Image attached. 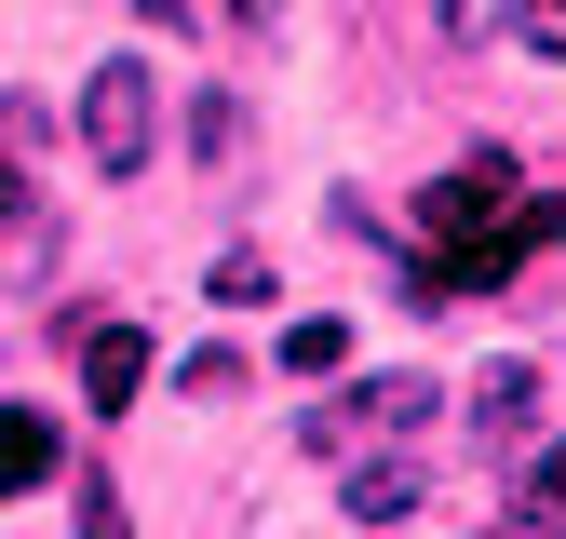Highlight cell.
<instances>
[{"instance_id":"6da1fadb","label":"cell","mask_w":566,"mask_h":539,"mask_svg":"<svg viewBox=\"0 0 566 539\" xmlns=\"http://www.w3.org/2000/svg\"><path fill=\"white\" fill-rule=\"evenodd\" d=\"M432 419H446V391L405 364V378H350V391H324L311 419H297V445H311V458H365V445H418Z\"/></svg>"},{"instance_id":"7a4b0ae2","label":"cell","mask_w":566,"mask_h":539,"mask_svg":"<svg viewBox=\"0 0 566 539\" xmlns=\"http://www.w3.org/2000/svg\"><path fill=\"white\" fill-rule=\"evenodd\" d=\"M526 230V176L513 162H459V176H432V189H418V243H513Z\"/></svg>"},{"instance_id":"3957f363","label":"cell","mask_w":566,"mask_h":539,"mask_svg":"<svg viewBox=\"0 0 566 539\" xmlns=\"http://www.w3.org/2000/svg\"><path fill=\"white\" fill-rule=\"evenodd\" d=\"M82 162L95 176H149V67H135V54H95V82H82Z\"/></svg>"},{"instance_id":"277c9868","label":"cell","mask_w":566,"mask_h":539,"mask_svg":"<svg viewBox=\"0 0 566 539\" xmlns=\"http://www.w3.org/2000/svg\"><path fill=\"white\" fill-rule=\"evenodd\" d=\"M337 499H350V526H418V499H432V472H418V445H365Z\"/></svg>"},{"instance_id":"5b68a950","label":"cell","mask_w":566,"mask_h":539,"mask_svg":"<svg viewBox=\"0 0 566 539\" xmlns=\"http://www.w3.org/2000/svg\"><path fill=\"white\" fill-rule=\"evenodd\" d=\"M82 391H95V419H122V404L149 391V324H95L82 337Z\"/></svg>"},{"instance_id":"8992f818","label":"cell","mask_w":566,"mask_h":539,"mask_svg":"<svg viewBox=\"0 0 566 539\" xmlns=\"http://www.w3.org/2000/svg\"><path fill=\"white\" fill-rule=\"evenodd\" d=\"M472 432L513 458V445L539 432V364H485V378H472Z\"/></svg>"},{"instance_id":"52a82bcc","label":"cell","mask_w":566,"mask_h":539,"mask_svg":"<svg viewBox=\"0 0 566 539\" xmlns=\"http://www.w3.org/2000/svg\"><path fill=\"white\" fill-rule=\"evenodd\" d=\"M54 419H41V404H0V499H28V486H54Z\"/></svg>"},{"instance_id":"ba28073f","label":"cell","mask_w":566,"mask_h":539,"mask_svg":"<svg viewBox=\"0 0 566 539\" xmlns=\"http://www.w3.org/2000/svg\"><path fill=\"white\" fill-rule=\"evenodd\" d=\"M350 364V324L337 310H297V324H283V378H337Z\"/></svg>"},{"instance_id":"9c48e42d","label":"cell","mask_w":566,"mask_h":539,"mask_svg":"<svg viewBox=\"0 0 566 539\" xmlns=\"http://www.w3.org/2000/svg\"><path fill=\"white\" fill-rule=\"evenodd\" d=\"M432 28L446 54H485V41H513V0H432Z\"/></svg>"},{"instance_id":"30bf717a","label":"cell","mask_w":566,"mask_h":539,"mask_svg":"<svg viewBox=\"0 0 566 539\" xmlns=\"http://www.w3.org/2000/svg\"><path fill=\"white\" fill-rule=\"evenodd\" d=\"M513 512H539V526H566V445H539V458H526V486H513Z\"/></svg>"},{"instance_id":"8fae6325","label":"cell","mask_w":566,"mask_h":539,"mask_svg":"<svg viewBox=\"0 0 566 539\" xmlns=\"http://www.w3.org/2000/svg\"><path fill=\"white\" fill-rule=\"evenodd\" d=\"M202 284H217V297H230V310H256V297H270V256H256V243H230V256H217V270H202Z\"/></svg>"},{"instance_id":"7c38bea8","label":"cell","mask_w":566,"mask_h":539,"mask_svg":"<svg viewBox=\"0 0 566 539\" xmlns=\"http://www.w3.org/2000/svg\"><path fill=\"white\" fill-rule=\"evenodd\" d=\"M176 378H189V391H202V404H217V391H243V378H256V364H243V351H217V337H202V351H189V364H176Z\"/></svg>"},{"instance_id":"4fadbf2b","label":"cell","mask_w":566,"mask_h":539,"mask_svg":"<svg viewBox=\"0 0 566 539\" xmlns=\"http://www.w3.org/2000/svg\"><path fill=\"white\" fill-rule=\"evenodd\" d=\"M513 41H526V54H553V67H566V0H513Z\"/></svg>"},{"instance_id":"5bb4252c","label":"cell","mask_w":566,"mask_h":539,"mask_svg":"<svg viewBox=\"0 0 566 539\" xmlns=\"http://www.w3.org/2000/svg\"><path fill=\"white\" fill-rule=\"evenodd\" d=\"M67 526H82V539H135V512H122V486H82V499H67Z\"/></svg>"},{"instance_id":"9a60e30c","label":"cell","mask_w":566,"mask_h":539,"mask_svg":"<svg viewBox=\"0 0 566 539\" xmlns=\"http://www.w3.org/2000/svg\"><path fill=\"white\" fill-rule=\"evenodd\" d=\"M0 230H28V176L14 162H0Z\"/></svg>"},{"instance_id":"2e32d148","label":"cell","mask_w":566,"mask_h":539,"mask_svg":"<svg viewBox=\"0 0 566 539\" xmlns=\"http://www.w3.org/2000/svg\"><path fill=\"white\" fill-rule=\"evenodd\" d=\"M135 14H149V28H202V0H135Z\"/></svg>"},{"instance_id":"e0dca14e","label":"cell","mask_w":566,"mask_h":539,"mask_svg":"<svg viewBox=\"0 0 566 539\" xmlns=\"http://www.w3.org/2000/svg\"><path fill=\"white\" fill-rule=\"evenodd\" d=\"M526 539H566V526H526Z\"/></svg>"}]
</instances>
